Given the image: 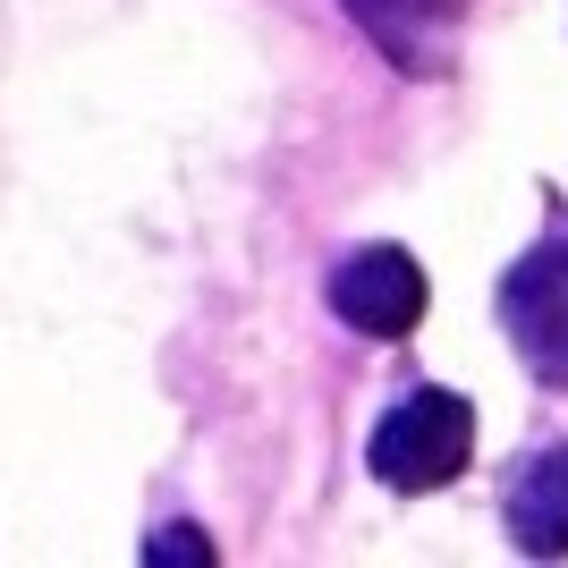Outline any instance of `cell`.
<instances>
[{"label": "cell", "instance_id": "8992f818", "mask_svg": "<svg viewBox=\"0 0 568 568\" xmlns=\"http://www.w3.org/2000/svg\"><path fill=\"white\" fill-rule=\"evenodd\" d=\"M144 568H213V544L195 526H153L144 535Z\"/></svg>", "mask_w": 568, "mask_h": 568}, {"label": "cell", "instance_id": "5b68a950", "mask_svg": "<svg viewBox=\"0 0 568 568\" xmlns=\"http://www.w3.org/2000/svg\"><path fill=\"white\" fill-rule=\"evenodd\" d=\"M500 526H509V544H518L526 560H568V442H544V450L509 475Z\"/></svg>", "mask_w": 568, "mask_h": 568}, {"label": "cell", "instance_id": "6da1fadb", "mask_svg": "<svg viewBox=\"0 0 568 568\" xmlns=\"http://www.w3.org/2000/svg\"><path fill=\"white\" fill-rule=\"evenodd\" d=\"M467 458H475V407L458 390H442V382L399 390V399L382 407L374 442H365V467L390 493H442V484L467 475Z\"/></svg>", "mask_w": 568, "mask_h": 568}, {"label": "cell", "instance_id": "7a4b0ae2", "mask_svg": "<svg viewBox=\"0 0 568 568\" xmlns=\"http://www.w3.org/2000/svg\"><path fill=\"white\" fill-rule=\"evenodd\" d=\"M500 332H509V348L535 382L568 390V221L544 230L500 272Z\"/></svg>", "mask_w": 568, "mask_h": 568}, {"label": "cell", "instance_id": "3957f363", "mask_svg": "<svg viewBox=\"0 0 568 568\" xmlns=\"http://www.w3.org/2000/svg\"><path fill=\"white\" fill-rule=\"evenodd\" d=\"M323 297H332V314L348 332H365V339H407L425 323V306H433L425 263L407 255V246H390V237H382V246H348V255L332 263Z\"/></svg>", "mask_w": 568, "mask_h": 568}, {"label": "cell", "instance_id": "277c9868", "mask_svg": "<svg viewBox=\"0 0 568 568\" xmlns=\"http://www.w3.org/2000/svg\"><path fill=\"white\" fill-rule=\"evenodd\" d=\"M339 9L399 77H450L475 0H339Z\"/></svg>", "mask_w": 568, "mask_h": 568}]
</instances>
